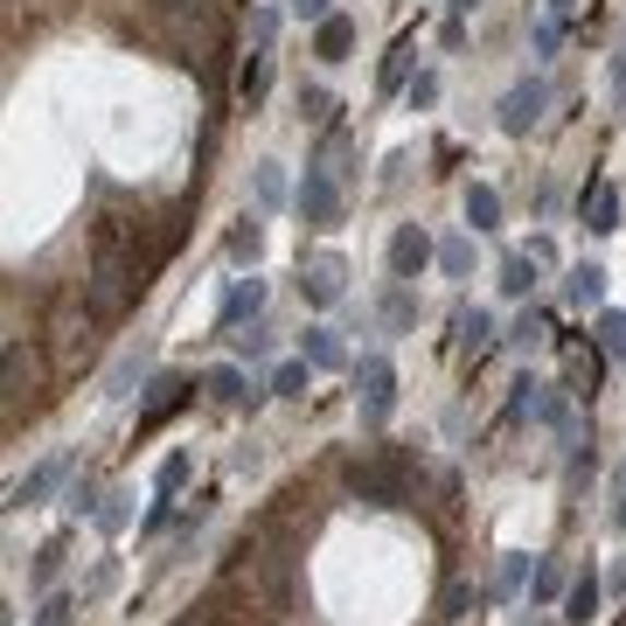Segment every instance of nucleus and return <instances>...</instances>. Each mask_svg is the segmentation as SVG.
<instances>
[{"label": "nucleus", "instance_id": "f257e3e1", "mask_svg": "<svg viewBox=\"0 0 626 626\" xmlns=\"http://www.w3.org/2000/svg\"><path fill=\"white\" fill-rule=\"evenodd\" d=\"M299 543H307V529H293L286 516H258V529H244V543L231 550V564H223V584L258 613V626H279L293 613Z\"/></svg>", "mask_w": 626, "mask_h": 626}, {"label": "nucleus", "instance_id": "f03ea898", "mask_svg": "<svg viewBox=\"0 0 626 626\" xmlns=\"http://www.w3.org/2000/svg\"><path fill=\"white\" fill-rule=\"evenodd\" d=\"M146 293V258H140V231L119 216H105L91 231V272H84V299L98 307V320H119L140 307Z\"/></svg>", "mask_w": 626, "mask_h": 626}, {"label": "nucleus", "instance_id": "7ed1b4c3", "mask_svg": "<svg viewBox=\"0 0 626 626\" xmlns=\"http://www.w3.org/2000/svg\"><path fill=\"white\" fill-rule=\"evenodd\" d=\"M411 473H417L411 452H355V460L341 466V481L369 508H411Z\"/></svg>", "mask_w": 626, "mask_h": 626}, {"label": "nucleus", "instance_id": "20e7f679", "mask_svg": "<svg viewBox=\"0 0 626 626\" xmlns=\"http://www.w3.org/2000/svg\"><path fill=\"white\" fill-rule=\"evenodd\" d=\"M91 349H98V307L78 293V299H63V307H56V369L78 376V369L91 363Z\"/></svg>", "mask_w": 626, "mask_h": 626}, {"label": "nucleus", "instance_id": "39448f33", "mask_svg": "<svg viewBox=\"0 0 626 626\" xmlns=\"http://www.w3.org/2000/svg\"><path fill=\"white\" fill-rule=\"evenodd\" d=\"M341 196H349V181H341L328 161H307V181H299L293 209H299L307 231H334V223H341Z\"/></svg>", "mask_w": 626, "mask_h": 626}, {"label": "nucleus", "instance_id": "423d86ee", "mask_svg": "<svg viewBox=\"0 0 626 626\" xmlns=\"http://www.w3.org/2000/svg\"><path fill=\"white\" fill-rule=\"evenodd\" d=\"M355 404H363V425L369 432L390 425V411H397V369H390V355H363V363H355Z\"/></svg>", "mask_w": 626, "mask_h": 626}, {"label": "nucleus", "instance_id": "0eeeda50", "mask_svg": "<svg viewBox=\"0 0 626 626\" xmlns=\"http://www.w3.org/2000/svg\"><path fill=\"white\" fill-rule=\"evenodd\" d=\"M543 111H550V84H543V78H522V84L501 98V132H508V140H522V132L543 126Z\"/></svg>", "mask_w": 626, "mask_h": 626}, {"label": "nucleus", "instance_id": "6e6552de", "mask_svg": "<svg viewBox=\"0 0 626 626\" xmlns=\"http://www.w3.org/2000/svg\"><path fill=\"white\" fill-rule=\"evenodd\" d=\"M70 466H78V452H49V460L35 466L28 481H14V487H8V508H43V501L56 495V487L70 481Z\"/></svg>", "mask_w": 626, "mask_h": 626}, {"label": "nucleus", "instance_id": "1a4fd4ad", "mask_svg": "<svg viewBox=\"0 0 626 626\" xmlns=\"http://www.w3.org/2000/svg\"><path fill=\"white\" fill-rule=\"evenodd\" d=\"M599 376H605V349H599V341H564V390L592 404Z\"/></svg>", "mask_w": 626, "mask_h": 626}, {"label": "nucleus", "instance_id": "9d476101", "mask_svg": "<svg viewBox=\"0 0 626 626\" xmlns=\"http://www.w3.org/2000/svg\"><path fill=\"white\" fill-rule=\"evenodd\" d=\"M341 286H349V264H341L334 251H320V258L299 264V293H307V307H334Z\"/></svg>", "mask_w": 626, "mask_h": 626}, {"label": "nucleus", "instance_id": "9b49d317", "mask_svg": "<svg viewBox=\"0 0 626 626\" xmlns=\"http://www.w3.org/2000/svg\"><path fill=\"white\" fill-rule=\"evenodd\" d=\"M432 258H439V251H432V237L417 231V223H397V237H390V272H397V279H417Z\"/></svg>", "mask_w": 626, "mask_h": 626}, {"label": "nucleus", "instance_id": "f8f14e48", "mask_svg": "<svg viewBox=\"0 0 626 626\" xmlns=\"http://www.w3.org/2000/svg\"><path fill=\"white\" fill-rule=\"evenodd\" d=\"M188 376H154V383H146V404H140V432H154L161 417H175L181 404H188Z\"/></svg>", "mask_w": 626, "mask_h": 626}, {"label": "nucleus", "instance_id": "ddd939ff", "mask_svg": "<svg viewBox=\"0 0 626 626\" xmlns=\"http://www.w3.org/2000/svg\"><path fill=\"white\" fill-rule=\"evenodd\" d=\"M564 307H578V314L605 307V264H571L564 272Z\"/></svg>", "mask_w": 626, "mask_h": 626}, {"label": "nucleus", "instance_id": "4468645a", "mask_svg": "<svg viewBox=\"0 0 626 626\" xmlns=\"http://www.w3.org/2000/svg\"><path fill=\"white\" fill-rule=\"evenodd\" d=\"M22 404H35V355L28 341H8V417H22Z\"/></svg>", "mask_w": 626, "mask_h": 626}, {"label": "nucleus", "instance_id": "2eb2a0df", "mask_svg": "<svg viewBox=\"0 0 626 626\" xmlns=\"http://www.w3.org/2000/svg\"><path fill=\"white\" fill-rule=\"evenodd\" d=\"M202 390L216 397V404H251V411L264 404V390H258V383H244V369H237V363H216V369L202 376Z\"/></svg>", "mask_w": 626, "mask_h": 626}, {"label": "nucleus", "instance_id": "dca6fc26", "mask_svg": "<svg viewBox=\"0 0 626 626\" xmlns=\"http://www.w3.org/2000/svg\"><path fill=\"white\" fill-rule=\"evenodd\" d=\"M258 307H264V279H237L231 299H223V314H216V328H223V334H237L244 320H258Z\"/></svg>", "mask_w": 626, "mask_h": 626}, {"label": "nucleus", "instance_id": "f3484780", "mask_svg": "<svg viewBox=\"0 0 626 626\" xmlns=\"http://www.w3.org/2000/svg\"><path fill=\"white\" fill-rule=\"evenodd\" d=\"M584 231H592V237L619 231V188L613 181H592V196H584Z\"/></svg>", "mask_w": 626, "mask_h": 626}, {"label": "nucleus", "instance_id": "a211bd4d", "mask_svg": "<svg viewBox=\"0 0 626 626\" xmlns=\"http://www.w3.org/2000/svg\"><path fill=\"white\" fill-rule=\"evenodd\" d=\"M349 49H355V22H349V14H328V22L314 28V56H320V63H341Z\"/></svg>", "mask_w": 626, "mask_h": 626}, {"label": "nucleus", "instance_id": "6ab92c4d", "mask_svg": "<svg viewBox=\"0 0 626 626\" xmlns=\"http://www.w3.org/2000/svg\"><path fill=\"white\" fill-rule=\"evenodd\" d=\"M452 328H460V349H466V355H487V349H495V314H487V307H460Z\"/></svg>", "mask_w": 626, "mask_h": 626}, {"label": "nucleus", "instance_id": "aec40b11", "mask_svg": "<svg viewBox=\"0 0 626 626\" xmlns=\"http://www.w3.org/2000/svg\"><path fill=\"white\" fill-rule=\"evenodd\" d=\"M264 91H272V49H251V63L237 70V98L258 111V105H264Z\"/></svg>", "mask_w": 626, "mask_h": 626}, {"label": "nucleus", "instance_id": "412c9836", "mask_svg": "<svg viewBox=\"0 0 626 626\" xmlns=\"http://www.w3.org/2000/svg\"><path fill=\"white\" fill-rule=\"evenodd\" d=\"M564 619H571V626H592L599 619V578L592 571L571 578V592H564Z\"/></svg>", "mask_w": 626, "mask_h": 626}, {"label": "nucleus", "instance_id": "4be33fe9", "mask_svg": "<svg viewBox=\"0 0 626 626\" xmlns=\"http://www.w3.org/2000/svg\"><path fill=\"white\" fill-rule=\"evenodd\" d=\"M299 355H307L314 369H341V363H349L341 341H334V328H307V334H299Z\"/></svg>", "mask_w": 626, "mask_h": 626}, {"label": "nucleus", "instance_id": "5701e85b", "mask_svg": "<svg viewBox=\"0 0 626 626\" xmlns=\"http://www.w3.org/2000/svg\"><path fill=\"white\" fill-rule=\"evenodd\" d=\"M466 223H473V231H501V196L487 181L466 188Z\"/></svg>", "mask_w": 626, "mask_h": 626}, {"label": "nucleus", "instance_id": "b1692460", "mask_svg": "<svg viewBox=\"0 0 626 626\" xmlns=\"http://www.w3.org/2000/svg\"><path fill=\"white\" fill-rule=\"evenodd\" d=\"M599 349H605V363H626V314L619 307H599Z\"/></svg>", "mask_w": 626, "mask_h": 626}, {"label": "nucleus", "instance_id": "393cba45", "mask_svg": "<svg viewBox=\"0 0 626 626\" xmlns=\"http://www.w3.org/2000/svg\"><path fill=\"white\" fill-rule=\"evenodd\" d=\"M536 264H543V258H529V251H522V258H501V293H508V299H529V286H536Z\"/></svg>", "mask_w": 626, "mask_h": 626}, {"label": "nucleus", "instance_id": "a878e982", "mask_svg": "<svg viewBox=\"0 0 626 626\" xmlns=\"http://www.w3.org/2000/svg\"><path fill=\"white\" fill-rule=\"evenodd\" d=\"M307 376H314V363H307V355L279 363V369H272V397H307Z\"/></svg>", "mask_w": 626, "mask_h": 626}, {"label": "nucleus", "instance_id": "bb28decb", "mask_svg": "<svg viewBox=\"0 0 626 626\" xmlns=\"http://www.w3.org/2000/svg\"><path fill=\"white\" fill-rule=\"evenodd\" d=\"M564 592H571V578H564V564H557V557H543V564H536V605L564 599Z\"/></svg>", "mask_w": 626, "mask_h": 626}, {"label": "nucleus", "instance_id": "cd10ccee", "mask_svg": "<svg viewBox=\"0 0 626 626\" xmlns=\"http://www.w3.org/2000/svg\"><path fill=\"white\" fill-rule=\"evenodd\" d=\"M56 571H63V543H43V550H35V571H28V584H35V592H49Z\"/></svg>", "mask_w": 626, "mask_h": 626}, {"label": "nucleus", "instance_id": "c85d7f7f", "mask_svg": "<svg viewBox=\"0 0 626 626\" xmlns=\"http://www.w3.org/2000/svg\"><path fill=\"white\" fill-rule=\"evenodd\" d=\"M439 264H446L452 279H466V272H473V237H446V244H439Z\"/></svg>", "mask_w": 626, "mask_h": 626}, {"label": "nucleus", "instance_id": "c756f323", "mask_svg": "<svg viewBox=\"0 0 626 626\" xmlns=\"http://www.w3.org/2000/svg\"><path fill=\"white\" fill-rule=\"evenodd\" d=\"M258 251H264V231H258V223H237V231H231V258L258 264Z\"/></svg>", "mask_w": 626, "mask_h": 626}, {"label": "nucleus", "instance_id": "7c9ffc66", "mask_svg": "<svg viewBox=\"0 0 626 626\" xmlns=\"http://www.w3.org/2000/svg\"><path fill=\"white\" fill-rule=\"evenodd\" d=\"M522 578H529V557L516 550V557H501V578H495V599H516L522 592Z\"/></svg>", "mask_w": 626, "mask_h": 626}, {"label": "nucleus", "instance_id": "2f4dec72", "mask_svg": "<svg viewBox=\"0 0 626 626\" xmlns=\"http://www.w3.org/2000/svg\"><path fill=\"white\" fill-rule=\"evenodd\" d=\"M299 111H307V119H334V91L328 84H299Z\"/></svg>", "mask_w": 626, "mask_h": 626}, {"label": "nucleus", "instance_id": "473e14b6", "mask_svg": "<svg viewBox=\"0 0 626 626\" xmlns=\"http://www.w3.org/2000/svg\"><path fill=\"white\" fill-rule=\"evenodd\" d=\"M258 202H264V209L286 202V175H279V161H264V167H258Z\"/></svg>", "mask_w": 626, "mask_h": 626}, {"label": "nucleus", "instance_id": "72a5a7b5", "mask_svg": "<svg viewBox=\"0 0 626 626\" xmlns=\"http://www.w3.org/2000/svg\"><path fill=\"white\" fill-rule=\"evenodd\" d=\"M188 481V452H167L161 473H154V495H175V487Z\"/></svg>", "mask_w": 626, "mask_h": 626}, {"label": "nucleus", "instance_id": "f704fd0d", "mask_svg": "<svg viewBox=\"0 0 626 626\" xmlns=\"http://www.w3.org/2000/svg\"><path fill=\"white\" fill-rule=\"evenodd\" d=\"M543 334H550V314H522L516 328H508V341H516V349H536Z\"/></svg>", "mask_w": 626, "mask_h": 626}, {"label": "nucleus", "instance_id": "c9c22d12", "mask_svg": "<svg viewBox=\"0 0 626 626\" xmlns=\"http://www.w3.org/2000/svg\"><path fill=\"white\" fill-rule=\"evenodd\" d=\"M397 84H411V35L390 49V63H383V91H397Z\"/></svg>", "mask_w": 626, "mask_h": 626}, {"label": "nucleus", "instance_id": "e433bc0d", "mask_svg": "<svg viewBox=\"0 0 626 626\" xmlns=\"http://www.w3.org/2000/svg\"><path fill=\"white\" fill-rule=\"evenodd\" d=\"M140 369H146V349H132L126 363L111 369V383H105V397H126V390H132V376H140Z\"/></svg>", "mask_w": 626, "mask_h": 626}, {"label": "nucleus", "instance_id": "4c0bfd02", "mask_svg": "<svg viewBox=\"0 0 626 626\" xmlns=\"http://www.w3.org/2000/svg\"><path fill=\"white\" fill-rule=\"evenodd\" d=\"M404 98H411V111H425V105H439V78H432V70H417V78L404 84Z\"/></svg>", "mask_w": 626, "mask_h": 626}, {"label": "nucleus", "instance_id": "58836bf2", "mask_svg": "<svg viewBox=\"0 0 626 626\" xmlns=\"http://www.w3.org/2000/svg\"><path fill=\"white\" fill-rule=\"evenodd\" d=\"M70 613H78V599L49 592V599H43V613H35V626H70Z\"/></svg>", "mask_w": 626, "mask_h": 626}, {"label": "nucleus", "instance_id": "ea45409f", "mask_svg": "<svg viewBox=\"0 0 626 626\" xmlns=\"http://www.w3.org/2000/svg\"><path fill=\"white\" fill-rule=\"evenodd\" d=\"M98 508H105L98 481H78V487H70V516H98Z\"/></svg>", "mask_w": 626, "mask_h": 626}, {"label": "nucleus", "instance_id": "a19ab883", "mask_svg": "<svg viewBox=\"0 0 626 626\" xmlns=\"http://www.w3.org/2000/svg\"><path fill=\"white\" fill-rule=\"evenodd\" d=\"M132 522V495H105V508H98V529H126Z\"/></svg>", "mask_w": 626, "mask_h": 626}, {"label": "nucleus", "instance_id": "79ce46f5", "mask_svg": "<svg viewBox=\"0 0 626 626\" xmlns=\"http://www.w3.org/2000/svg\"><path fill=\"white\" fill-rule=\"evenodd\" d=\"M564 43V14H550V22H536V56H557Z\"/></svg>", "mask_w": 626, "mask_h": 626}, {"label": "nucleus", "instance_id": "37998d69", "mask_svg": "<svg viewBox=\"0 0 626 626\" xmlns=\"http://www.w3.org/2000/svg\"><path fill=\"white\" fill-rule=\"evenodd\" d=\"M286 8L299 14V22H314V28H320V22H328V14H334V0H286Z\"/></svg>", "mask_w": 626, "mask_h": 626}, {"label": "nucleus", "instance_id": "c03bdc74", "mask_svg": "<svg viewBox=\"0 0 626 626\" xmlns=\"http://www.w3.org/2000/svg\"><path fill=\"white\" fill-rule=\"evenodd\" d=\"M251 35H258V49H272V35H279V14H272V8H258V14H251Z\"/></svg>", "mask_w": 626, "mask_h": 626}, {"label": "nucleus", "instance_id": "a18cd8bd", "mask_svg": "<svg viewBox=\"0 0 626 626\" xmlns=\"http://www.w3.org/2000/svg\"><path fill=\"white\" fill-rule=\"evenodd\" d=\"M439 605H446V619H460L466 605H473V584H446V599H439Z\"/></svg>", "mask_w": 626, "mask_h": 626}, {"label": "nucleus", "instance_id": "49530a36", "mask_svg": "<svg viewBox=\"0 0 626 626\" xmlns=\"http://www.w3.org/2000/svg\"><path fill=\"white\" fill-rule=\"evenodd\" d=\"M613 105H626V43L613 49Z\"/></svg>", "mask_w": 626, "mask_h": 626}, {"label": "nucleus", "instance_id": "de8ad7c7", "mask_svg": "<svg viewBox=\"0 0 626 626\" xmlns=\"http://www.w3.org/2000/svg\"><path fill=\"white\" fill-rule=\"evenodd\" d=\"M390 320H397V328H411V320H417V307H411V293H390Z\"/></svg>", "mask_w": 626, "mask_h": 626}, {"label": "nucleus", "instance_id": "09e8293b", "mask_svg": "<svg viewBox=\"0 0 626 626\" xmlns=\"http://www.w3.org/2000/svg\"><path fill=\"white\" fill-rule=\"evenodd\" d=\"M237 349H244V355H264V349H272V334L251 328V334H237Z\"/></svg>", "mask_w": 626, "mask_h": 626}, {"label": "nucleus", "instance_id": "8fccbe9b", "mask_svg": "<svg viewBox=\"0 0 626 626\" xmlns=\"http://www.w3.org/2000/svg\"><path fill=\"white\" fill-rule=\"evenodd\" d=\"M605 592H613V599H626V557L613 564V578H605Z\"/></svg>", "mask_w": 626, "mask_h": 626}, {"label": "nucleus", "instance_id": "3c124183", "mask_svg": "<svg viewBox=\"0 0 626 626\" xmlns=\"http://www.w3.org/2000/svg\"><path fill=\"white\" fill-rule=\"evenodd\" d=\"M446 8H452V14H473V8H481V0H446Z\"/></svg>", "mask_w": 626, "mask_h": 626}, {"label": "nucleus", "instance_id": "603ef678", "mask_svg": "<svg viewBox=\"0 0 626 626\" xmlns=\"http://www.w3.org/2000/svg\"><path fill=\"white\" fill-rule=\"evenodd\" d=\"M613 529H626V495H619V508H613Z\"/></svg>", "mask_w": 626, "mask_h": 626}, {"label": "nucleus", "instance_id": "864d4df0", "mask_svg": "<svg viewBox=\"0 0 626 626\" xmlns=\"http://www.w3.org/2000/svg\"><path fill=\"white\" fill-rule=\"evenodd\" d=\"M619 495H626V460H619Z\"/></svg>", "mask_w": 626, "mask_h": 626}]
</instances>
